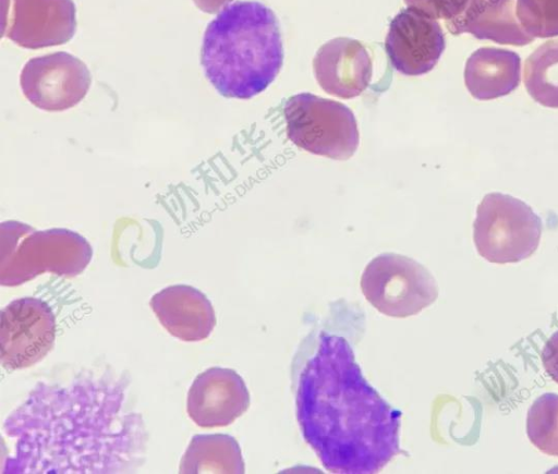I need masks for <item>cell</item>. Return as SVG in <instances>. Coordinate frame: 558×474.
<instances>
[{
    "mask_svg": "<svg viewBox=\"0 0 558 474\" xmlns=\"http://www.w3.org/2000/svg\"><path fill=\"white\" fill-rule=\"evenodd\" d=\"M521 59L514 51L494 47L475 50L464 69V83L478 100H490L512 93L520 84Z\"/></svg>",
    "mask_w": 558,
    "mask_h": 474,
    "instance_id": "obj_16",
    "label": "cell"
},
{
    "mask_svg": "<svg viewBox=\"0 0 558 474\" xmlns=\"http://www.w3.org/2000/svg\"><path fill=\"white\" fill-rule=\"evenodd\" d=\"M454 35L470 33L478 39L524 46L533 41L514 13V0H468L464 11L446 23Z\"/></svg>",
    "mask_w": 558,
    "mask_h": 474,
    "instance_id": "obj_15",
    "label": "cell"
},
{
    "mask_svg": "<svg viewBox=\"0 0 558 474\" xmlns=\"http://www.w3.org/2000/svg\"><path fill=\"white\" fill-rule=\"evenodd\" d=\"M248 406L246 385L231 368L206 369L196 376L187 392V414L203 428L228 426L244 414Z\"/></svg>",
    "mask_w": 558,
    "mask_h": 474,
    "instance_id": "obj_11",
    "label": "cell"
},
{
    "mask_svg": "<svg viewBox=\"0 0 558 474\" xmlns=\"http://www.w3.org/2000/svg\"><path fill=\"white\" fill-rule=\"evenodd\" d=\"M75 13L72 0H13L5 36L27 49L62 45L75 33Z\"/></svg>",
    "mask_w": 558,
    "mask_h": 474,
    "instance_id": "obj_12",
    "label": "cell"
},
{
    "mask_svg": "<svg viewBox=\"0 0 558 474\" xmlns=\"http://www.w3.org/2000/svg\"><path fill=\"white\" fill-rule=\"evenodd\" d=\"M361 290L378 312L396 318L416 315L438 297L432 274L413 258L396 253H383L367 264Z\"/></svg>",
    "mask_w": 558,
    "mask_h": 474,
    "instance_id": "obj_7",
    "label": "cell"
},
{
    "mask_svg": "<svg viewBox=\"0 0 558 474\" xmlns=\"http://www.w3.org/2000/svg\"><path fill=\"white\" fill-rule=\"evenodd\" d=\"M313 69L323 90L342 99L362 94L372 78V61L365 47L345 37L324 44L315 54Z\"/></svg>",
    "mask_w": 558,
    "mask_h": 474,
    "instance_id": "obj_13",
    "label": "cell"
},
{
    "mask_svg": "<svg viewBox=\"0 0 558 474\" xmlns=\"http://www.w3.org/2000/svg\"><path fill=\"white\" fill-rule=\"evenodd\" d=\"M526 434L542 452L558 457V394L538 397L527 411Z\"/></svg>",
    "mask_w": 558,
    "mask_h": 474,
    "instance_id": "obj_19",
    "label": "cell"
},
{
    "mask_svg": "<svg viewBox=\"0 0 558 474\" xmlns=\"http://www.w3.org/2000/svg\"><path fill=\"white\" fill-rule=\"evenodd\" d=\"M149 305L162 327L185 342L208 338L216 326L210 301L203 292L187 284L163 288L153 295Z\"/></svg>",
    "mask_w": 558,
    "mask_h": 474,
    "instance_id": "obj_14",
    "label": "cell"
},
{
    "mask_svg": "<svg viewBox=\"0 0 558 474\" xmlns=\"http://www.w3.org/2000/svg\"><path fill=\"white\" fill-rule=\"evenodd\" d=\"M92 84L85 63L65 51L29 59L20 75L26 99L45 111H64L80 104Z\"/></svg>",
    "mask_w": 558,
    "mask_h": 474,
    "instance_id": "obj_9",
    "label": "cell"
},
{
    "mask_svg": "<svg viewBox=\"0 0 558 474\" xmlns=\"http://www.w3.org/2000/svg\"><path fill=\"white\" fill-rule=\"evenodd\" d=\"M92 256L90 244L77 232L63 228L38 231L13 220L0 224L1 285H21L44 272L75 277Z\"/></svg>",
    "mask_w": 558,
    "mask_h": 474,
    "instance_id": "obj_4",
    "label": "cell"
},
{
    "mask_svg": "<svg viewBox=\"0 0 558 474\" xmlns=\"http://www.w3.org/2000/svg\"><path fill=\"white\" fill-rule=\"evenodd\" d=\"M244 471L240 446L232 436L226 434L193 436L179 467L182 474H242Z\"/></svg>",
    "mask_w": 558,
    "mask_h": 474,
    "instance_id": "obj_17",
    "label": "cell"
},
{
    "mask_svg": "<svg viewBox=\"0 0 558 474\" xmlns=\"http://www.w3.org/2000/svg\"><path fill=\"white\" fill-rule=\"evenodd\" d=\"M410 8H415L427 16L445 23L457 19L464 11L468 0H404Z\"/></svg>",
    "mask_w": 558,
    "mask_h": 474,
    "instance_id": "obj_21",
    "label": "cell"
},
{
    "mask_svg": "<svg viewBox=\"0 0 558 474\" xmlns=\"http://www.w3.org/2000/svg\"><path fill=\"white\" fill-rule=\"evenodd\" d=\"M56 318L43 300L26 296L12 301L0 315V358L8 370L41 361L53 348Z\"/></svg>",
    "mask_w": 558,
    "mask_h": 474,
    "instance_id": "obj_8",
    "label": "cell"
},
{
    "mask_svg": "<svg viewBox=\"0 0 558 474\" xmlns=\"http://www.w3.org/2000/svg\"><path fill=\"white\" fill-rule=\"evenodd\" d=\"M201 62L221 96L248 99L262 93L283 62L276 15L257 1L227 4L205 31Z\"/></svg>",
    "mask_w": 558,
    "mask_h": 474,
    "instance_id": "obj_3",
    "label": "cell"
},
{
    "mask_svg": "<svg viewBox=\"0 0 558 474\" xmlns=\"http://www.w3.org/2000/svg\"><path fill=\"white\" fill-rule=\"evenodd\" d=\"M542 362L546 373L558 382V330L546 341L542 350Z\"/></svg>",
    "mask_w": 558,
    "mask_h": 474,
    "instance_id": "obj_22",
    "label": "cell"
},
{
    "mask_svg": "<svg viewBox=\"0 0 558 474\" xmlns=\"http://www.w3.org/2000/svg\"><path fill=\"white\" fill-rule=\"evenodd\" d=\"M541 234V218L521 199L489 193L477 207L473 240L478 254L490 263L529 258L537 250Z\"/></svg>",
    "mask_w": 558,
    "mask_h": 474,
    "instance_id": "obj_5",
    "label": "cell"
},
{
    "mask_svg": "<svg viewBox=\"0 0 558 474\" xmlns=\"http://www.w3.org/2000/svg\"><path fill=\"white\" fill-rule=\"evenodd\" d=\"M283 114L289 139L303 150L344 160L357 149L355 117L339 101L301 93L287 99Z\"/></svg>",
    "mask_w": 558,
    "mask_h": 474,
    "instance_id": "obj_6",
    "label": "cell"
},
{
    "mask_svg": "<svg viewBox=\"0 0 558 474\" xmlns=\"http://www.w3.org/2000/svg\"><path fill=\"white\" fill-rule=\"evenodd\" d=\"M385 48L396 71L422 75L438 62L445 49V36L437 20L408 7L391 20Z\"/></svg>",
    "mask_w": 558,
    "mask_h": 474,
    "instance_id": "obj_10",
    "label": "cell"
},
{
    "mask_svg": "<svg viewBox=\"0 0 558 474\" xmlns=\"http://www.w3.org/2000/svg\"><path fill=\"white\" fill-rule=\"evenodd\" d=\"M295 405L305 442L331 473H377L404 453L401 411L367 382L341 336L320 333L300 374Z\"/></svg>",
    "mask_w": 558,
    "mask_h": 474,
    "instance_id": "obj_2",
    "label": "cell"
},
{
    "mask_svg": "<svg viewBox=\"0 0 558 474\" xmlns=\"http://www.w3.org/2000/svg\"><path fill=\"white\" fill-rule=\"evenodd\" d=\"M523 80L535 101L558 108V39L544 42L526 59Z\"/></svg>",
    "mask_w": 558,
    "mask_h": 474,
    "instance_id": "obj_18",
    "label": "cell"
},
{
    "mask_svg": "<svg viewBox=\"0 0 558 474\" xmlns=\"http://www.w3.org/2000/svg\"><path fill=\"white\" fill-rule=\"evenodd\" d=\"M126 382L80 376L38 382L4 421L15 452L2 473H125L144 454L146 432L126 403Z\"/></svg>",
    "mask_w": 558,
    "mask_h": 474,
    "instance_id": "obj_1",
    "label": "cell"
},
{
    "mask_svg": "<svg viewBox=\"0 0 558 474\" xmlns=\"http://www.w3.org/2000/svg\"><path fill=\"white\" fill-rule=\"evenodd\" d=\"M517 16L533 38L558 36V0H517Z\"/></svg>",
    "mask_w": 558,
    "mask_h": 474,
    "instance_id": "obj_20",
    "label": "cell"
},
{
    "mask_svg": "<svg viewBox=\"0 0 558 474\" xmlns=\"http://www.w3.org/2000/svg\"><path fill=\"white\" fill-rule=\"evenodd\" d=\"M195 5L203 12L214 14L226 7L231 0H193Z\"/></svg>",
    "mask_w": 558,
    "mask_h": 474,
    "instance_id": "obj_23",
    "label": "cell"
}]
</instances>
